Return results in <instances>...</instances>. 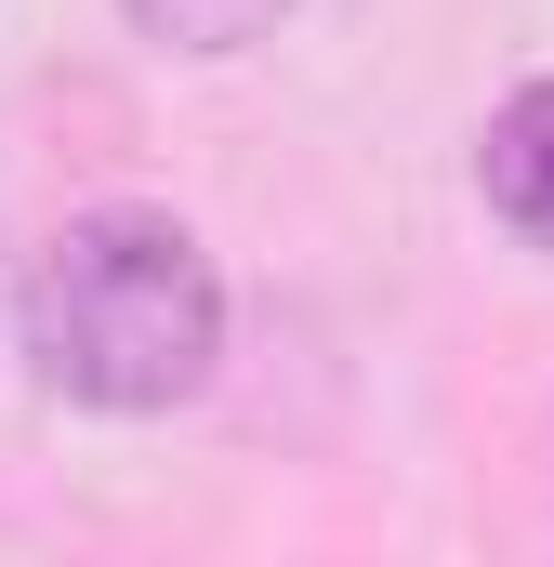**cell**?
Listing matches in <instances>:
<instances>
[{
	"instance_id": "obj_3",
	"label": "cell",
	"mask_w": 554,
	"mask_h": 567,
	"mask_svg": "<svg viewBox=\"0 0 554 567\" xmlns=\"http://www.w3.org/2000/svg\"><path fill=\"white\" fill-rule=\"evenodd\" d=\"M158 53H252V40H277V13L290 0H120Z\"/></svg>"
},
{
	"instance_id": "obj_4",
	"label": "cell",
	"mask_w": 554,
	"mask_h": 567,
	"mask_svg": "<svg viewBox=\"0 0 554 567\" xmlns=\"http://www.w3.org/2000/svg\"><path fill=\"white\" fill-rule=\"evenodd\" d=\"M0 303H13V265H0Z\"/></svg>"
},
{
	"instance_id": "obj_1",
	"label": "cell",
	"mask_w": 554,
	"mask_h": 567,
	"mask_svg": "<svg viewBox=\"0 0 554 567\" xmlns=\"http://www.w3.org/2000/svg\"><path fill=\"white\" fill-rule=\"evenodd\" d=\"M13 343H27L40 396L158 423L225 370V265L198 251V225H172L145 198L80 212L13 290Z\"/></svg>"
},
{
	"instance_id": "obj_2",
	"label": "cell",
	"mask_w": 554,
	"mask_h": 567,
	"mask_svg": "<svg viewBox=\"0 0 554 567\" xmlns=\"http://www.w3.org/2000/svg\"><path fill=\"white\" fill-rule=\"evenodd\" d=\"M475 198H489V225H502L515 251L554 265V80H515V93L489 106V133H475Z\"/></svg>"
}]
</instances>
